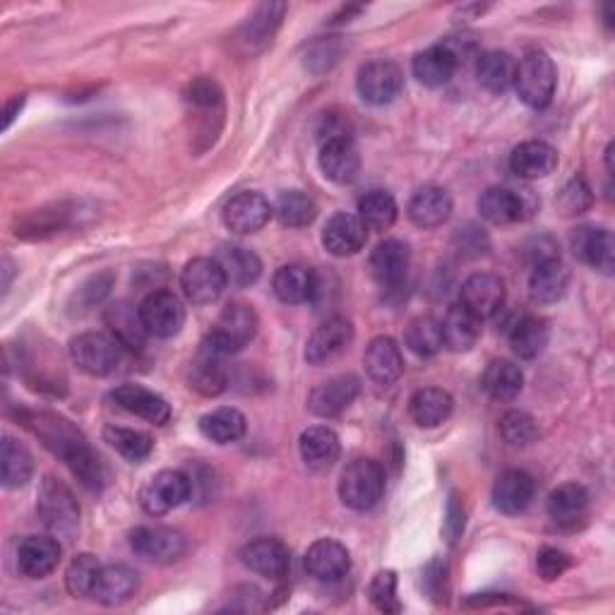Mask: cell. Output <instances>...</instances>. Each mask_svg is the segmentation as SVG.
I'll return each instance as SVG.
<instances>
[{
  "instance_id": "obj_1",
  "label": "cell",
  "mask_w": 615,
  "mask_h": 615,
  "mask_svg": "<svg viewBox=\"0 0 615 615\" xmlns=\"http://www.w3.org/2000/svg\"><path fill=\"white\" fill-rule=\"evenodd\" d=\"M34 431L51 452L66 461L70 471L80 479L82 485H87V489L101 491L109 483L107 465L92 447H89L85 435L77 431L72 423L60 416L42 414L36 418Z\"/></svg>"
},
{
  "instance_id": "obj_2",
  "label": "cell",
  "mask_w": 615,
  "mask_h": 615,
  "mask_svg": "<svg viewBox=\"0 0 615 615\" xmlns=\"http://www.w3.org/2000/svg\"><path fill=\"white\" fill-rule=\"evenodd\" d=\"M36 512L44 527L56 538H70L80 527V505L66 483L44 477L36 493Z\"/></svg>"
},
{
  "instance_id": "obj_3",
  "label": "cell",
  "mask_w": 615,
  "mask_h": 615,
  "mask_svg": "<svg viewBox=\"0 0 615 615\" xmlns=\"http://www.w3.org/2000/svg\"><path fill=\"white\" fill-rule=\"evenodd\" d=\"M258 327H260V320L258 313L253 311V305L228 303L222 311V315L216 317L212 332L202 344L210 346V349H214L216 354L231 356L255 339Z\"/></svg>"
},
{
  "instance_id": "obj_4",
  "label": "cell",
  "mask_w": 615,
  "mask_h": 615,
  "mask_svg": "<svg viewBox=\"0 0 615 615\" xmlns=\"http://www.w3.org/2000/svg\"><path fill=\"white\" fill-rule=\"evenodd\" d=\"M556 85H558L556 63L550 60L546 51H529V54L519 60L515 89H517V97L529 109L536 111L546 109L550 101H554Z\"/></svg>"
},
{
  "instance_id": "obj_5",
  "label": "cell",
  "mask_w": 615,
  "mask_h": 615,
  "mask_svg": "<svg viewBox=\"0 0 615 615\" xmlns=\"http://www.w3.org/2000/svg\"><path fill=\"white\" fill-rule=\"evenodd\" d=\"M384 493V471L376 459H354L342 471L339 497L356 512L373 510Z\"/></svg>"
},
{
  "instance_id": "obj_6",
  "label": "cell",
  "mask_w": 615,
  "mask_h": 615,
  "mask_svg": "<svg viewBox=\"0 0 615 615\" xmlns=\"http://www.w3.org/2000/svg\"><path fill=\"white\" fill-rule=\"evenodd\" d=\"M121 349L123 346L113 335H104V332H85V335L70 342V358L82 373L92 378H107L119 368Z\"/></svg>"
},
{
  "instance_id": "obj_7",
  "label": "cell",
  "mask_w": 615,
  "mask_h": 615,
  "mask_svg": "<svg viewBox=\"0 0 615 615\" xmlns=\"http://www.w3.org/2000/svg\"><path fill=\"white\" fill-rule=\"evenodd\" d=\"M192 493V481L188 473L178 469H164L139 489V505L149 517H164L181 507Z\"/></svg>"
},
{
  "instance_id": "obj_8",
  "label": "cell",
  "mask_w": 615,
  "mask_h": 615,
  "mask_svg": "<svg viewBox=\"0 0 615 615\" xmlns=\"http://www.w3.org/2000/svg\"><path fill=\"white\" fill-rule=\"evenodd\" d=\"M538 198L534 190H510V188H489L479 198V212L485 222L491 224H515L527 222L538 210Z\"/></svg>"
},
{
  "instance_id": "obj_9",
  "label": "cell",
  "mask_w": 615,
  "mask_h": 615,
  "mask_svg": "<svg viewBox=\"0 0 615 615\" xmlns=\"http://www.w3.org/2000/svg\"><path fill=\"white\" fill-rule=\"evenodd\" d=\"M131 548L137 558L154 566H174L188 550V541L181 532L169 527H137L131 534Z\"/></svg>"
},
{
  "instance_id": "obj_10",
  "label": "cell",
  "mask_w": 615,
  "mask_h": 615,
  "mask_svg": "<svg viewBox=\"0 0 615 615\" xmlns=\"http://www.w3.org/2000/svg\"><path fill=\"white\" fill-rule=\"evenodd\" d=\"M404 87L402 68L392 60H370L356 77V89L366 104L384 107L400 97Z\"/></svg>"
},
{
  "instance_id": "obj_11",
  "label": "cell",
  "mask_w": 615,
  "mask_h": 615,
  "mask_svg": "<svg viewBox=\"0 0 615 615\" xmlns=\"http://www.w3.org/2000/svg\"><path fill=\"white\" fill-rule=\"evenodd\" d=\"M139 315L149 335L159 339L176 337L186 325V308L171 291H152L139 305Z\"/></svg>"
},
{
  "instance_id": "obj_12",
  "label": "cell",
  "mask_w": 615,
  "mask_h": 615,
  "mask_svg": "<svg viewBox=\"0 0 615 615\" xmlns=\"http://www.w3.org/2000/svg\"><path fill=\"white\" fill-rule=\"evenodd\" d=\"M228 287L222 265L214 258L190 260L181 272V289L186 299L195 305L214 303Z\"/></svg>"
},
{
  "instance_id": "obj_13",
  "label": "cell",
  "mask_w": 615,
  "mask_h": 615,
  "mask_svg": "<svg viewBox=\"0 0 615 615\" xmlns=\"http://www.w3.org/2000/svg\"><path fill=\"white\" fill-rule=\"evenodd\" d=\"M272 204L267 202L260 192H238V195L231 198L224 208V224L231 234L238 236H250L258 234L260 228L267 226V222L272 220Z\"/></svg>"
},
{
  "instance_id": "obj_14",
  "label": "cell",
  "mask_w": 615,
  "mask_h": 615,
  "mask_svg": "<svg viewBox=\"0 0 615 615\" xmlns=\"http://www.w3.org/2000/svg\"><path fill=\"white\" fill-rule=\"evenodd\" d=\"M354 342V325L342 315L327 317L305 346V361L311 366H325L339 358Z\"/></svg>"
},
{
  "instance_id": "obj_15",
  "label": "cell",
  "mask_w": 615,
  "mask_h": 615,
  "mask_svg": "<svg viewBox=\"0 0 615 615\" xmlns=\"http://www.w3.org/2000/svg\"><path fill=\"white\" fill-rule=\"evenodd\" d=\"M358 392H361V382H358L356 376H335L311 390V394H308V409L320 418H337L356 402Z\"/></svg>"
},
{
  "instance_id": "obj_16",
  "label": "cell",
  "mask_w": 615,
  "mask_h": 615,
  "mask_svg": "<svg viewBox=\"0 0 615 615\" xmlns=\"http://www.w3.org/2000/svg\"><path fill=\"white\" fill-rule=\"evenodd\" d=\"M241 560L250 572L267 580H284L291 568L289 548L272 536H260L241 548Z\"/></svg>"
},
{
  "instance_id": "obj_17",
  "label": "cell",
  "mask_w": 615,
  "mask_h": 615,
  "mask_svg": "<svg viewBox=\"0 0 615 615\" xmlns=\"http://www.w3.org/2000/svg\"><path fill=\"white\" fill-rule=\"evenodd\" d=\"M109 396L123 412L145 418L147 423H154V426H164V423H169L171 418L169 402H166L161 394L145 388V384L125 382L121 388H115Z\"/></svg>"
},
{
  "instance_id": "obj_18",
  "label": "cell",
  "mask_w": 615,
  "mask_h": 615,
  "mask_svg": "<svg viewBox=\"0 0 615 615\" xmlns=\"http://www.w3.org/2000/svg\"><path fill=\"white\" fill-rule=\"evenodd\" d=\"M305 572L317 582H339L342 577L351 570V556L344 544L335 538H317V541L305 550L303 558Z\"/></svg>"
},
{
  "instance_id": "obj_19",
  "label": "cell",
  "mask_w": 615,
  "mask_h": 615,
  "mask_svg": "<svg viewBox=\"0 0 615 615\" xmlns=\"http://www.w3.org/2000/svg\"><path fill=\"white\" fill-rule=\"evenodd\" d=\"M409 265H412V253H409L406 243L396 238L378 243L376 250L370 253V272L384 291H394L404 284Z\"/></svg>"
},
{
  "instance_id": "obj_20",
  "label": "cell",
  "mask_w": 615,
  "mask_h": 615,
  "mask_svg": "<svg viewBox=\"0 0 615 615\" xmlns=\"http://www.w3.org/2000/svg\"><path fill=\"white\" fill-rule=\"evenodd\" d=\"M570 246H572V253L582 262L599 269V272H604V275H613L615 243H613V234L608 228H596V226L574 228L570 236Z\"/></svg>"
},
{
  "instance_id": "obj_21",
  "label": "cell",
  "mask_w": 615,
  "mask_h": 615,
  "mask_svg": "<svg viewBox=\"0 0 615 615\" xmlns=\"http://www.w3.org/2000/svg\"><path fill=\"white\" fill-rule=\"evenodd\" d=\"M461 303L477 317L489 320L503 311L505 281L489 272L471 275L465 284H461Z\"/></svg>"
},
{
  "instance_id": "obj_22",
  "label": "cell",
  "mask_w": 615,
  "mask_h": 615,
  "mask_svg": "<svg viewBox=\"0 0 615 615\" xmlns=\"http://www.w3.org/2000/svg\"><path fill=\"white\" fill-rule=\"evenodd\" d=\"M368 241V228L356 214L337 212L329 216L323 228V246L335 258H351L358 250H364Z\"/></svg>"
},
{
  "instance_id": "obj_23",
  "label": "cell",
  "mask_w": 615,
  "mask_h": 615,
  "mask_svg": "<svg viewBox=\"0 0 615 615\" xmlns=\"http://www.w3.org/2000/svg\"><path fill=\"white\" fill-rule=\"evenodd\" d=\"M536 495V481L532 473L522 469H507L497 477L493 485V505L503 515H522L524 510L532 505Z\"/></svg>"
},
{
  "instance_id": "obj_24",
  "label": "cell",
  "mask_w": 615,
  "mask_h": 615,
  "mask_svg": "<svg viewBox=\"0 0 615 615\" xmlns=\"http://www.w3.org/2000/svg\"><path fill=\"white\" fill-rule=\"evenodd\" d=\"M364 366L368 378L380 388H390L404 373V356L392 337H376L366 346Z\"/></svg>"
},
{
  "instance_id": "obj_25",
  "label": "cell",
  "mask_w": 615,
  "mask_h": 615,
  "mask_svg": "<svg viewBox=\"0 0 615 615\" xmlns=\"http://www.w3.org/2000/svg\"><path fill=\"white\" fill-rule=\"evenodd\" d=\"M60 554L54 536H27L18 548V570L30 580H44L58 568Z\"/></svg>"
},
{
  "instance_id": "obj_26",
  "label": "cell",
  "mask_w": 615,
  "mask_h": 615,
  "mask_svg": "<svg viewBox=\"0 0 615 615\" xmlns=\"http://www.w3.org/2000/svg\"><path fill=\"white\" fill-rule=\"evenodd\" d=\"M320 169L332 183H354L358 171H361V157H358L351 137L327 139V143L320 145Z\"/></svg>"
},
{
  "instance_id": "obj_27",
  "label": "cell",
  "mask_w": 615,
  "mask_h": 615,
  "mask_svg": "<svg viewBox=\"0 0 615 615\" xmlns=\"http://www.w3.org/2000/svg\"><path fill=\"white\" fill-rule=\"evenodd\" d=\"M558 166V152L554 145L544 143V139H527V143L517 145L510 154V169L524 181H536V178H546L556 171Z\"/></svg>"
},
{
  "instance_id": "obj_28",
  "label": "cell",
  "mask_w": 615,
  "mask_h": 615,
  "mask_svg": "<svg viewBox=\"0 0 615 615\" xmlns=\"http://www.w3.org/2000/svg\"><path fill=\"white\" fill-rule=\"evenodd\" d=\"M481 323L483 320L473 315L465 303L452 305L440 323L443 346L455 354L471 351L481 337Z\"/></svg>"
},
{
  "instance_id": "obj_29",
  "label": "cell",
  "mask_w": 615,
  "mask_h": 615,
  "mask_svg": "<svg viewBox=\"0 0 615 615\" xmlns=\"http://www.w3.org/2000/svg\"><path fill=\"white\" fill-rule=\"evenodd\" d=\"M222 354H216L210 346H200V354L195 361L190 364V376L188 382L190 388L200 392L202 396H216L226 390L228 384V368L224 366Z\"/></svg>"
},
{
  "instance_id": "obj_30",
  "label": "cell",
  "mask_w": 615,
  "mask_h": 615,
  "mask_svg": "<svg viewBox=\"0 0 615 615\" xmlns=\"http://www.w3.org/2000/svg\"><path fill=\"white\" fill-rule=\"evenodd\" d=\"M452 216L450 192L438 186L421 188L409 202V220L418 228H438Z\"/></svg>"
},
{
  "instance_id": "obj_31",
  "label": "cell",
  "mask_w": 615,
  "mask_h": 615,
  "mask_svg": "<svg viewBox=\"0 0 615 615\" xmlns=\"http://www.w3.org/2000/svg\"><path fill=\"white\" fill-rule=\"evenodd\" d=\"M299 450H301V459L305 461L308 469L325 471L339 459L342 443H339V435L332 428L313 426L301 433Z\"/></svg>"
},
{
  "instance_id": "obj_32",
  "label": "cell",
  "mask_w": 615,
  "mask_h": 615,
  "mask_svg": "<svg viewBox=\"0 0 615 615\" xmlns=\"http://www.w3.org/2000/svg\"><path fill=\"white\" fill-rule=\"evenodd\" d=\"M272 289L277 299L287 305H299L315 299L317 277L311 267L303 265H284L279 267L272 279Z\"/></svg>"
},
{
  "instance_id": "obj_33",
  "label": "cell",
  "mask_w": 615,
  "mask_h": 615,
  "mask_svg": "<svg viewBox=\"0 0 615 615\" xmlns=\"http://www.w3.org/2000/svg\"><path fill=\"white\" fill-rule=\"evenodd\" d=\"M139 589V574L127 566H104L99 572L92 599L104 606H121L131 601Z\"/></svg>"
},
{
  "instance_id": "obj_34",
  "label": "cell",
  "mask_w": 615,
  "mask_h": 615,
  "mask_svg": "<svg viewBox=\"0 0 615 615\" xmlns=\"http://www.w3.org/2000/svg\"><path fill=\"white\" fill-rule=\"evenodd\" d=\"M104 323L111 329V335L119 339L125 349H143L149 332L145 329L143 315L139 308H133L131 303H113L104 311Z\"/></svg>"
},
{
  "instance_id": "obj_35",
  "label": "cell",
  "mask_w": 615,
  "mask_h": 615,
  "mask_svg": "<svg viewBox=\"0 0 615 615\" xmlns=\"http://www.w3.org/2000/svg\"><path fill=\"white\" fill-rule=\"evenodd\" d=\"M452 409V394L440 388H423L409 400V414H412L414 423L421 428H438L440 423L450 418Z\"/></svg>"
},
{
  "instance_id": "obj_36",
  "label": "cell",
  "mask_w": 615,
  "mask_h": 615,
  "mask_svg": "<svg viewBox=\"0 0 615 615\" xmlns=\"http://www.w3.org/2000/svg\"><path fill=\"white\" fill-rule=\"evenodd\" d=\"M477 77L483 89L493 94H503L510 87H515L517 60L507 51H485L477 60Z\"/></svg>"
},
{
  "instance_id": "obj_37",
  "label": "cell",
  "mask_w": 615,
  "mask_h": 615,
  "mask_svg": "<svg viewBox=\"0 0 615 615\" xmlns=\"http://www.w3.org/2000/svg\"><path fill=\"white\" fill-rule=\"evenodd\" d=\"M589 510V493L580 483H562L548 495V515L560 527L582 522Z\"/></svg>"
},
{
  "instance_id": "obj_38",
  "label": "cell",
  "mask_w": 615,
  "mask_h": 615,
  "mask_svg": "<svg viewBox=\"0 0 615 615\" xmlns=\"http://www.w3.org/2000/svg\"><path fill=\"white\" fill-rule=\"evenodd\" d=\"M481 388L495 402H512L524 388V376L517 364L500 358V361H491L485 366Z\"/></svg>"
},
{
  "instance_id": "obj_39",
  "label": "cell",
  "mask_w": 615,
  "mask_h": 615,
  "mask_svg": "<svg viewBox=\"0 0 615 615\" xmlns=\"http://www.w3.org/2000/svg\"><path fill=\"white\" fill-rule=\"evenodd\" d=\"M216 262L222 265L226 281L234 287H250L262 275V260L253 250L243 246H224L216 253Z\"/></svg>"
},
{
  "instance_id": "obj_40",
  "label": "cell",
  "mask_w": 615,
  "mask_h": 615,
  "mask_svg": "<svg viewBox=\"0 0 615 615\" xmlns=\"http://www.w3.org/2000/svg\"><path fill=\"white\" fill-rule=\"evenodd\" d=\"M246 428H248L246 416H243L234 406L214 409V412L204 414L200 418V433L210 443H216V445L238 443L243 435H246Z\"/></svg>"
},
{
  "instance_id": "obj_41",
  "label": "cell",
  "mask_w": 615,
  "mask_h": 615,
  "mask_svg": "<svg viewBox=\"0 0 615 615\" xmlns=\"http://www.w3.org/2000/svg\"><path fill=\"white\" fill-rule=\"evenodd\" d=\"M412 70H414V77L423 87L435 89V87H443V85L452 80V75L457 70V63L452 60V56L447 54V51L440 44H435V46L421 51V54L414 56Z\"/></svg>"
},
{
  "instance_id": "obj_42",
  "label": "cell",
  "mask_w": 615,
  "mask_h": 615,
  "mask_svg": "<svg viewBox=\"0 0 615 615\" xmlns=\"http://www.w3.org/2000/svg\"><path fill=\"white\" fill-rule=\"evenodd\" d=\"M0 469H3L5 489H22L34 477V457L20 440L5 435L0 445Z\"/></svg>"
},
{
  "instance_id": "obj_43",
  "label": "cell",
  "mask_w": 615,
  "mask_h": 615,
  "mask_svg": "<svg viewBox=\"0 0 615 615\" xmlns=\"http://www.w3.org/2000/svg\"><path fill=\"white\" fill-rule=\"evenodd\" d=\"M534 272L529 277V297L534 303H556L566 297L570 284V272L560 260L532 267Z\"/></svg>"
},
{
  "instance_id": "obj_44",
  "label": "cell",
  "mask_w": 615,
  "mask_h": 615,
  "mask_svg": "<svg viewBox=\"0 0 615 615\" xmlns=\"http://www.w3.org/2000/svg\"><path fill=\"white\" fill-rule=\"evenodd\" d=\"M548 339H550L548 323L544 317H536V315L522 317L510 332L512 351H515L519 358H524V361H532V358L541 356L548 346Z\"/></svg>"
},
{
  "instance_id": "obj_45",
  "label": "cell",
  "mask_w": 615,
  "mask_h": 615,
  "mask_svg": "<svg viewBox=\"0 0 615 615\" xmlns=\"http://www.w3.org/2000/svg\"><path fill=\"white\" fill-rule=\"evenodd\" d=\"M287 5L284 3H262L253 12L241 30V42L250 48H265L281 24Z\"/></svg>"
},
{
  "instance_id": "obj_46",
  "label": "cell",
  "mask_w": 615,
  "mask_h": 615,
  "mask_svg": "<svg viewBox=\"0 0 615 615\" xmlns=\"http://www.w3.org/2000/svg\"><path fill=\"white\" fill-rule=\"evenodd\" d=\"M396 202L388 190H370L358 200V220L368 231H388L396 222Z\"/></svg>"
},
{
  "instance_id": "obj_47",
  "label": "cell",
  "mask_w": 615,
  "mask_h": 615,
  "mask_svg": "<svg viewBox=\"0 0 615 615\" xmlns=\"http://www.w3.org/2000/svg\"><path fill=\"white\" fill-rule=\"evenodd\" d=\"M275 214L284 226L303 228L313 224V220L317 216V204L303 190H287L279 195L275 204Z\"/></svg>"
},
{
  "instance_id": "obj_48",
  "label": "cell",
  "mask_w": 615,
  "mask_h": 615,
  "mask_svg": "<svg viewBox=\"0 0 615 615\" xmlns=\"http://www.w3.org/2000/svg\"><path fill=\"white\" fill-rule=\"evenodd\" d=\"M104 440L121 457H125L127 461H135V465H137V461H145L154 450L152 435H147L143 431H135V428L107 426L104 428Z\"/></svg>"
},
{
  "instance_id": "obj_49",
  "label": "cell",
  "mask_w": 615,
  "mask_h": 615,
  "mask_svg": "<svg viewBox=\"0 0 615 615\" xmlns=\"http://www.w3.org/2000/svg\"><path fill=\"white\" fill-rule=\"evenodd\" d=\"M404 342L421 358H431L443 349V332L440 323L433 317H416L409 323Z\"/></svg>"
},
{
  "instance_id": "obj_50",
  "label": "cell",
  "mask_w": 615,
  "mask_h": 615,
  "mask_svg": "<svg viewBox=\"0 0 615 615\" xmlns=\"http://www.w3.org/2000/svg\"><path fill=\"white\" fill-rule=\"evenodd\" d=\"M101 562L92 554L75 556L66 570V586L75 599H85L94 594V586L101 572Z\"/></svg>"
},
{
  "instance_id": "obj_51",
  "label": "cell",
  "mask_w": 615,
  "mask_h": 615,
  "mask_svg": "<svg viewBox=\"0 0 615 615\" xmlns=\"http://www.w3.org/2000/svg\"><path fill=\"white\" fill-rule=\"evenodd\" d=\"M500 435L510 447H529L538 438V426L527 412L515 409L500 418Z\"/></svg>"
},
{
  "instance_id": "obj_52",
  "label": "cell",
  "mask_w": 615,
  "mask_h": 615,
  "mask_svg": "<svg viewBox=\"0 0 615 615\" xmlns=\"http://www.w3.org/2000/svg\"><path fill=\"white\" fill-rule=\"evenodd\" d=\"M183 97L190 113H222V89L210 77L190 82Z\"/></svg>"
},
{
  "instance_id": "obj_53",
  "label": "cell",
  "mask_w": 615,
  "mask_h": 615,
  "mask_svg": "<svg viewBox=\"0 0 615 615\" xmlns=\"http://www.w3.org/2000/svg\"><path fill=\"white\" fill-rule=\"evenodd\" d=\"M594 195L592 188L586 186L584 178H572V181L560 190V195L556 200V208L562 216H577L584 214L589 208H592Z\"/></svg>"
},
{
  "instance_id": "obj_54",
  "label": "cell",
  "mask_w": 615,
  "mask_h": 615,
  "mask_svg": "<svg viewBox=\"0 0 615 615\" xmlns=\"http://www.w3.org/2000/svg\"><path fill=\"white\" fill-rule=\"evenodd\" d=\"M368 596L373 601V606L382 613L402 611L400 599H396V574L392 570H382L373 577V582L368 586Z\"/></svg>"
},
{
  "instance_id": "obj_55",
  "label": "cell",
  "mask_w": 615,
  "mask_h": 615,
  "mask_svg": "<svg viewBox=\"0 0 615 615\" xmlns=\"http://www.w3.org/2000/svg\"><path fill=\"white\" fill-rule=\"evenodd\" d=\"M440 46L447 51V54L452 56V60L459 66H467L471 60H479L481 56V48H479V38L473 34H452V36H445Z\"/></svg>"
},
{
  "instance_id": "obj_56",
  "label": "cell",
  "mask_w": 615,
  "mask_h": 615,
  "mask_svg": "<svg viewBox=\"0 0 615 615\" xmlns=\"http://www.w3.org/2000/svg\"><path fill=\"white\" fill-rule=\"evenodd\" d=\"M572 566L568 554H562L558 548H541L536 556V570L544 577L546 582H554L558 577Z\"/></svg>"
},
{
  "instance_id": "obj_57",
  "label": "cell",
  "mask_w": 615,
  "mask_h": 615,
  "mask_svg": "<svg viewBox=\"0 0 615 615\" xmlns=\"http://www.w3.org/2000/svg\"><path fill=\"white\" fill-rule=\"evenodd\" d=\"M527 260L532 267L538 265H546V262H556L560 260V250H558V243L550 238V236H536L527 243Z\"/></svg>"
},
{
  "instance_id": "obj_58",
  "label": "cell",
  "mask_w": 615,
  "mask_h": 615,
  "mask_svg": "<svg viewBox=\"0 0 615 615\" xmlns=\"http://www.w3.org/2000/svg\"><path fill=\"white\" fill-rule=\"evenodd\" d=\"M339 54H342V51H339L335 38H329V42H317V44L311 46V51H308L305 66L313 68L315 60H320V63H323V66H320V72L329 70L339 60Z\"/></svg>"
},
{
  "instance_id": "obj_59",
  "label": "cell",
  "mask_w": 615,
  "mask_h": 615,
  "mask_svg": "<svg viewBox=\"0 0 615 615\" xmlns=\"http://www.w3.org/2000/svg\"><path fill=\"white\" fill-rule=\"evenodd\" d=\"M455 241L461 243V250H473V255L483 253L485 246H489V241H485L483 228H477L473 224H469V226H465V228H459Z\"/></svg>"
},
{
  "instance_id": "obj_60",
  "label": "cell",
  "mask_w": 615,
  "mask_h": 615,
  "mask_svg": "<svg viewBox=\"0 0 615 615\" xmlns=\"http://www.w3.org/2000/svg\"><path fill=\"white\" fill-rule=\"evenodd\" d=\"M447 534H450V541L459 536V532L465 529V512L457 507V497H452L450 507H447Z\"/></svg>"
},
{
  "instance_id": "obj_61",
  "label": "cell",
  "mask_w": 615,
  "mask_h": 615,
  "mask_svg": "<svg viewBox=\"0 0 615 615\" xmlns=\"http://www.w3.org/2000/svg\"><path fill=\"white\" fill-rule=\"evenodd\" d=\"M22 104H24V99H22V97H15V99H12V101H10V104L5 107V113H3V115H5V119H3V131H8V127H10V123H12V121H15V115L20 113Z\"/></svg>"
}]
</instances>
